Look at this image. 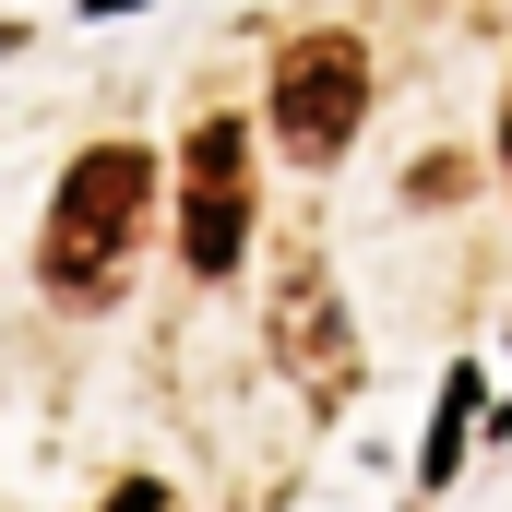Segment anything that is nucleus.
<instances>
[{"instance_id": "obj_1", "label": "nucleus", "mask_w": 512, "mask_h": 512, "mask_svg": "<svg viewBox=\"0 0 512 512\" xmlns=\"http://www.w3.org/2000/svg\"><path fill=\"white\" fill-rule=\"evenodd\" d=\"M143 155L131 143H96V155H72V179H60V203H48V286L60 298H108L120 286L131 239H143Z\"/></svg>"}, {"instance_id": "obj_2", "label": "nucleus", "mask_w": 512, "mask_h": 512, "mask_svg": "<svg viewBox=\"0 0 512 512\" xmlns=\"http://www.w3.org/2000/svg\"><path fill=\"white\" fill-rule=\"evenodd\" d=\"M358 120H370V48L358 36H298L274 60V143L298 167H334L358 143Z\"/></svg>"}, {"instance_id": "obj_3", "label": "nucleus", "mask_w": 512, "mask_h": 512, "mask_svg": "<svg viewBox=\"0 0 512 512\" xmlns=\"http://www.w3.org/2000/svg\"><path fill=\"white\" fill-rule=\"evenodd\" d=\"M239 251H251V131L203 120L191 155H179V262L191 274H227Z\"/></svg>"}, {"instance_id": "obj_4", "label": "nucleus", "mask_w": 512, "mask_h": 512, "mask_svg": "<svg viewBox=\"0 0 512 512\" xmlns=\"http://www.w3.org/2000/svg\"><path fill=\"white\" fill-rule=\"evenodd\" d=\"M274 358L298 370L310 405H346L358 393V334H346V298H334V274H322L310 239L274 262Z\"/></svg>"}, {"instance_id": "obj_5", "label": "nucleus", "mask_w": 512, "mask_h": 512, "mask_svg": "<svg viewBox=\"0 0 512 512\" xmlns=\"http://www.w3.org/2000/svg\"><path fill=\"white\" fill-rule=\"evenodd\" d=\"M465 429H477V370H453V382H441V417H429V453H417V477H429V489H441V477L465 465Z\"/></svg>"}, {"instance_id": "obj_6", "label": "nucleus", "mask_w": 512, "mask_h": 512, "mask_svg": "<svg viewBox=\"0 0 512 512\" xmlns=\"http://www.w3.org/2000/svg\"><path fill=\"white\" fill-rule=\"evenodd\" d=\"M108 512H167V489H155V477H131V489H108Z\"/></svg>"}]
</instances>
